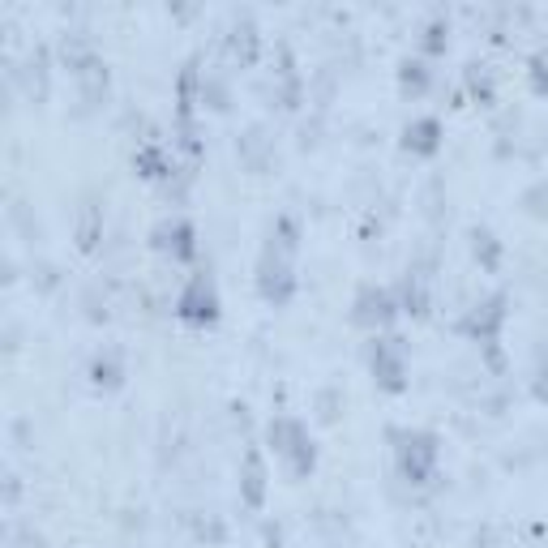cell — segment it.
I'll return each mask as SVG.
<instances>
[{
    "label": "cell",
    "mask_w": 548,
    "mask_h": 548,
    "mask_svg": "<svg viewBox=\"0 0 548 548\" xmlns=\"http://www.w3.org/2000/svg\"><path fill=\"white\" fill-rule=\"evenodd\" d=\"M270 450L292 467V476H309L317 467V446L296 416H274L270 420Z\"/></svg>",
    "instance_id": "1"
},
{
    "label": "cell",
    "mask_w": 548,
    "mask_h": 548,
    "mask_svg": "<svg viewBox=\"0 0 548 548\" xmlns=\"http://www.w3.org/2000/svg\"><path fill=\"white\" fill-rule=\"evenodd\" d=\"M399 476L407 484H429L433 480V471H437V459H441V450H437V437L433 433H403L399 437Z\"/></svg>",
    "instance_id": "2"
},
{
    "label": "cell",
    "mask_w": 548,
    "mask_h": 548,
    "mask_svg": "<svg viewBox=\"0 0 548 548\" xmlns=\"http://www.w3.org/2000/svg\"><path fill=\"white\" fill-rule=\"evenodd\" d=\"M176 317L185 326H215L219 322V292H215V283L206 279V274H193V279L185 283V292H180L176 300Z\"/></svg>",
    "instance_id": "3"
},
{
    "label": "cell",
    "mask_w": 548,
    "mask_h": 548,
    "mask_svg": "<svg viewBox=\"0 0 548 548\" xmlns=\"http://www.w3.org/2000/svg\"><path fill=\"white\" fill-rule=\"evenodd\" d=\"M373 382L377 390L386 394H403L407 390V352H403V339H373Z\"/></svg>",
    "instance_id": "4"
},
{
    "label": "cell",
    "mask_w": 548,
    "mask_h": 548,
    "mask_svg": "<svg viewBox=\"0 0 548 548\" xmlns=\"http://www.w3.org/2000/svg\"><path fill=\"white\" fill-rule=\"evenodd\" d=\"M394 317H399V300H394L386 287H373V283H364L356 300H352V322L364 326V330H386Z\"/></svg>",
    "instance_id": "5"
},
{
    "label": "cell",
    "mask_w": 548,
    "mask_h": 548,
    "mask_svg": "<svg viewBox=\"0 0 548 548\" xmlns=\"http://www.w3.org/2000/svg\"><path fill=\"white\" fill-rule=\"evenodd\" d=\"M257 292H262L270 304H287L296 292V279H292V266L283 262V253L279 249H266L262 253V262H257Z\"/></svg>",
    "instance_id": "6"
},
{
    "label": "cell",
    "mask_w": 548,
    "mask_h": 548,
    "mask_svg": "<svg viewBox=\"0 0 548 548\" xmlns=\"http://www.w3.org/2000/svg\"><path fill=\"white\" fill-rule=\"evenodd\" d=\"M155 245L163 253H172L176 262H193L197 257V232H193L189 219H167V223L155 227Z\"/></svg>",
    "instance_id": "7"
},
{
    "label": "cell",
    "mask_w": 548,
    "mask_h": 548,
    "mask_svg": "<svg viewBox=\"0 0 548 548\" xmlns=\"http://www.w3.org/2000/svg\"><path fill=\"white\" fill-rule=\"evenodd\" d=\"M441 120L437 116H416L411 125L403 129V150L407 155H420V159H433L441 150Z\"/></svg>",
    "instance_id": "8"
},
{
    "label": "cell",
    "mask_w": 548,
    "mask_h": 548,
    "mask_svg": "<svg viewBox=\"0 0 548 548\" xmlns=\"http://www.w3.org/2000/svg\"><path fill=\"white\" fill-rule=\"evenodd\" d=\"M240 497H245L249 510H262V501H266V463H262V454H257V450L245 454V471H240Z\"/></svg>",
    "instance_id": "9"
},
{
    "label": "cell",
    "mask_w": 548,
    "mask_h": 548,
    "mask_svg": "<svg viewBox=\"0 0 548 548\" xmlns=\"http://www.w3.org/2000/svg\"><path fill=\"white\" fill-rule=\"evenodd\" d=\"M501 322H506V313H501V296H493L489 304H476V313H471V334L476 339H484V343H497V330H501Z\"/></svg>",
    "instance_id": "10"
},
{
    "label": "cell",
    "mask_w": 548,
    "mask_h": 548,
    "mask_svg": "<svg viewBox=\"0 0 548 548\" xmlns=\"http://www.w3.org/2000/svg\"><path fill=\"white\" fill-rule=\"evenodd\" d=\"M120 377H125V364H120L116 352H99L95 360H90V382H95L99 390H116Z\"/></svg>",
    "instance_id": "11"
},
{
    "label": "cell",
    "mask_w": 548,
    "mask_h": 548,
    "mask_svg": "<svg viewBox=\"0 0 548 548\" xmlns=\"http://www.w3.org/2000/svg\"><path fill=\"white\" fill-rule=\"evenodd\" d=\"M429 82H433V73H429V65L416 56V60H403L399 65V86H403V95H424L429 90Z\"/></svg>",
    "instance_id": "12"
},
{
    "label": "cell",
    "mask_w": 548,
    "mask_h": 548,
    "mask_svg": "<svg viewBox=\"0 0 548 548\" xmlns=\"http://www.w3.org/2000/svg\"><path fill=\"white\" fill-rule=\"evenodd\" d=\"M471 253H476V262H484V270H497V262H501L497 236L484 232V227H476V232H471Z\"/></svg>",
    "instance_id": "13"
},
{
    "label": "cell",
    "mask_w": 548,
    "mask_h": 548,
    "mask_svg": "<svg viewBox=\"0 0 548 548\" xmlns=\"http://www.w3.org/2000/svg\"><path fill=\"white\" fill-rule=\"evenodd\" d=\"M133 163L142 167V176H146V180L167 176V159H163V150H159V146H142V150H137V159H133Z\"/></svg>",
    "instance_id": "14"
},
{
    "label": "cell",
    "mask_w": 548,
    "mask_h": 548,
    "mask_svg": "<svg viewBox=\"0 0 548 548\" xmlns=\"http://www.w3.org/2000/svg\"><path fill=\"white\" fill-rule=\"evenodd\" d=\"M446 48H450V26L441 22V18H433L429 26H424V52L437 56V52H446Z\"/></svg>",
    "instance_id": "15"
},
{
    "label": "cell",
    "mask_w": 548,
    "mask_h": 548,
    "mask_svg": "<svg viewBox=\"0 0 548 548\" xmlns=\"http://www.w3.org/2000/svg\"><path fill=\"white\" fill-rule=\"evenodd\" d=\"M467 86H471V95H476L480 103H493V78L484 73V65H471L467 69Z\"/></svg>",
    "instance_id": "16"
}]
</instances>
